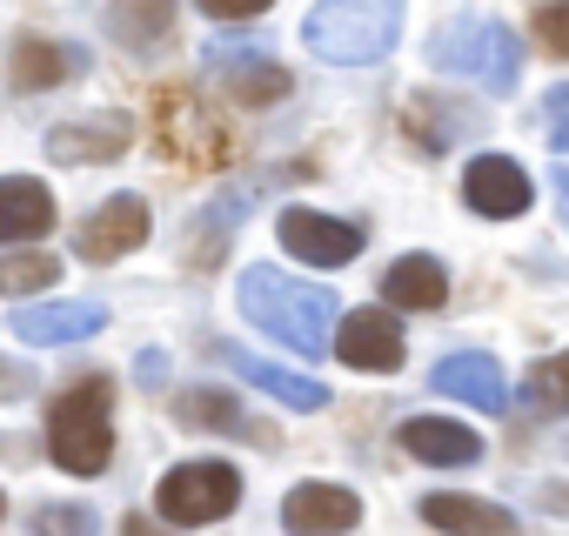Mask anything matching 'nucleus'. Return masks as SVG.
Masks as SVG:
<instances>
[{
	"instance_id": "obj_11",
	"label": "nucleus",
	"mask_w": 569,
	"mask_h": 536,
	"mask_svg": "<svg viewBox=\"0 0 569 536\" xmlns=\"http://www.w3.org/2000/svg\"><path fill=\"white\" fill-rule=\"evenodd\" d=\"M281 523L296 536H349L362 523V496L342 483H296L281 496Z\"/></svg>"
},
{
	"instance_id": "obj_5",
	"label": "nucleus",
	"mask_w": 569,
	"mask_h": 536,
	"mask_svg": "<svg viewBox=\"0 0 569 536\" xmlns=\"http://www.w3.org/2000/svg\"><path fill=\"white\" fill-rule=\"evenodd\" d=\"M234 503H241V469H234V463H221V456H194V463H174V469L154 483V509H161L174 529H201V523H221Z\"/></svg>"
},
{
	"instance_id": "obj_1",
	"label": "nucleus",
	"mask_w": 569,
	"mask_h": 536,
	"mask_svg": "<svg viewBox=\"0 0 569 536\" xmlns=\"http://www.w3.org/2000/svg\"><path fill=\"white\" fill-rule=\"evenodd\" d=\"M234 302H241V322L261 329L268 343H281L289 356L316 363L329 356V329H336V296L322 282H302L289 268H268V261H248L241 282H234Z\"/></svg>"
},
{
	"instance_id": "obj_32",
	"label": "nucleus",
	"mask_w": 569,
	"mask_h": 536,
	"mask_svg": "<svg viewBox=\"0 0 569 536\" xmlns=\"http://www.w3.org/2000/svg\"><path fill=\"white\" fill-rule=\"evenodd\" d=\"M0 516H8V503H0Z\"/></svg>"
},
{
	"instance_id": "obj_21",
	"label": "nucleus",
	"mask_w": 569,
	"mask_h": 536,
	"mask_svg": "<svg viewBox=\"0 0 569 536\" xmlns=\"http://www.w3.org/2000/svg\"><path fill=\"white\" fill-rule=\"evenodd\" d=\"M174 28V0H108V34L121 48H161Z\"/></svg>"
},
{
	"instance_id": "obj_26",
	"label": "nucleus",
	"mask_w": 569,
	"mask_h": 536,
	"mask_svg": "<svg viewBox=\"0 0 569 536\" xmlns=\"http://www.w3.org/2000/svg\"><path fill=\"white\" fill-rule=\"evenodd\" d=\"M228 228H234V195H221V201L208 208V235H201V241H188V261H214V255H221V241H228Z\"/></svg>"
},
{
	"instance_id": "obj_13",
	"label": "nucleus",
	"mask_w": 569,
	"mask_h": 536,
	"mask_svg": "<svg viewBox=\"0 0 569 536\" xmlns=\"http://www.w3.org/2000/svg\"><path fill=\"white\" fill-rule=\"evenodd\" d=\"M429 383H436L442 396H456V403L482 409V416H502V409H509V376H502V363H496V356H482V349L442 356Z\"/></svg>"
},
{
	"instance_id": "obj_16",
	"label": "nucleus",
	"mask_w": 569,
	"mask_h": 536,
	"mask_svg": "<svg viewBox=\"0 0 569 536\" xmlns=\"http://www.w3.org/2000/svg\"><path fill=\"white\" fill-rule=\"evenodd\" d=\"M234 376H248V389H261V396H274L281 409H322L329 403V389L316 383V376H296V369H281V363H261V356H241V349H214Z\"/></svg>"
},
{
	"instance_id": "obj_25",
	"label": "nucleus",
	"mask_w": 569,
	"mask_h": 536,
	"mask_svg": "<svg viewBox=\"0 0 569 536\" xmlns=\"http://www.w3.org/2000/svg\"><path fill=\"white\" fill-rule=\"evenodd\" d=\"M34 536H94V509L88 503H48V509H34Z\"/></svg>"
},
{
	"instance_id": "obj_7",
	"label": "nucleus",
	"mask_w": 569,
	"mask_h": 536,
	"mask_svg": "<svg viewBox=\"0 0 569 536\" xmlns=\"http://www.w3.org/2000/svg\"><path fill=\"white\" fill-rule=\"evenodd\" d=\"M148 235H154V208H148L141 195H108V201L74 228V255H81V261H121V255H134Z\"/></svg>"
},
{
	"instance_id": "obj_12",
	"label": "nucleus",
	"mask_w": 569,
	"mask_h": 536,
	"mask_svg": "<svg viewBox=\"0 0 569 536\" xmlns=\"http://www.w3.org/2000/svg\"><path fill=\"white\" fill-rule=\"evenodd\" d=\"M108 329V309L101 302H21L14 316V336L28 349H68V343H88Z\"/></svg>"
},
{
	"instance_id": "obj_10",
	"label": "nucleus",
	"mask_w": 569,
	"mask_h": 536,
	"mask_svg": "<svg viewBox=\"0 0 569 536\" xmlns=\"http://www.w3.org/2000/svg\"><path fill=\"white\" fill-rule=\"evenodd\" d=\"M128 141H134V121L121 108H108L94 121H61L48 135V161H61V168H101V161H121Z\"/></svg>"
},
{
	"instance_id": "obj_28",
	"label": "nucleus",
	"mask_w": 569,
	"mask_h": 536,
	"mask_svg": "<svg viewBox=\"0 0 569 536\" xmlns=\"http://www.w3.org/2000/svg\"><path fill=\"white\" fill-rule=\"evenodd\" d=\"M201 14H214V21H254V14H268L274 0H194Z\"/></svg>"
},
{
	"instance_id": "obj_31",
	"label": "nucleus",
	"mask_w": 569,
	"mask_h": 536,
	"mask_svg": "<svg viewBox=\"0 0 569 536\" xmlns=\"http://www.w3.org/2000/svg\"><path fill=\"white\" fill-rule=\"evenodd\" d=\"M121 536H161V529H154V523H141V516H128V523H121Z\"/></svg>"
},
{
	"instance_id": "obj_27",
	"label": "nucleus",
	"mask_w": 569,
	"mask_h": 536,
	"mask_svg": "<svg viewBox=\"0 0 569 536\" xmlns=\"http://www.w3.org/2000/svg\"><path fill=\"white\" fill-rule=\"evenodd\" d=\"M536 34H542L549 54H569V8H562V0H549V8L536 14Z\"/></svg>"
},
{
	"instance_id": "obj_8",
	"label": "nucleus",
	"mask_w": 569,
	"mask_h": 536,
	"mask_svg": "<svg viewBox=\"0 0 569 536\" xmlns=\"http://www.w3.org/2000/svg\"><path fill=\"white\" fill-rule=\"evenodd\" d=\"M462 201H469L476 215H489V221H516V215H529L536 181H529V168L509 161V155H476V161L462 168Z\"/></svg>"
},
{
	"instance_id": "obj_3",
	"label": "nucleus",
	"mask_w": 569,
	"mask_h": 536,
	"mask_svg": "<svg viewBox=\"0 0 569 536\" xmlns=\"http://www.w3.org/2000/svg\"><path fill=\"white\" fill-rule=\"evenodd\" d=\"M48 456L68 476H101L114 463V389H108V376L74 383L48 409Z\"/></svg>"
},
{
	"instance_id": "obj_19",
	"label": "nucleus",
	"mask_w": 569,
	"mask_h": 536,
	"mask_svg": "<svg viewBox=\"0 0 569 536\" xmlns=\"http://www.w3.org/2000/svg\"><path fill=\"white\" fill-rule=\"evenodd\" d=\"M382 296L396 309H442L449 302V268L436 255H396L389 276H382Z\"/></svg>"
},
{
	"instance_id": "obj_22",
	"label": "nucleus",
	"mask_w": 569,
	"mask_h": 536,
	"mask_svg": "<svg viewBox=\"0 0 569 536\" xmlns=\"http://www.w3.org/2000/svg\"><path fill=\"white\" fill-rule=\"evenodd\" d=\"M174 423L208 429V436H248V429H254L228 389H188V396H174Z\"/></svg>"
},
{
	"instance_id": "obj_9",
	"label": "nucleus",
	"mask_w": 569,
	"mask_h": 536,
	"mask_svg": "<svg viewBox=\"0 0 569 536\" xmlns=\"http://www.w3.org/2000/svg\"><path fill=\"white\" fill-rule=\"evenodd\" d=\"M329 349H336L349 369H376V376H389V369H402V322H396L389 309H356V316H336Z\"/></svg>"
},
{
	"instance_id": "obj_2",
	"label": "nucleus",
	"mask_w": 569,
	"mask_h": 536,
	"mask_svg": "<svg viewBox=\"0 0 569 536\" xmlns=\"http://www.w3.org/2000/svg\"><path fill=\"white\" fill-rule=\"evenodd\" d=\"M402 41V0H316L302 48L329 68H376Z\"/></svg>"
},
{
	"instance_id": "obj_6",
	"label": "nucleus",
	"mask_w": 569,
	"mask_h": 536,
	"mask_svg": "<svg viewBox=\"0 0 569 536\" xmlns=\"http://www.w3.org/2000/svg\"><path fill=\"white\" fill-rule=\"evenodd\" d=\"M274 241L289 255H302L309 268H342V261L362 255L369 228L349 221V215H322V208H281L274 215Z\"/></svg>"
},
{
	"instance_id": "obj_23",
	"label": "nucleus",
	"mask_w": 569,
	"mask_h": 536,
	"mask_svg": "<svg viewBox=\"0 0 569 536\" xmlns=\"http://www.w3.org/2000/svg\"><path fill=\"white\" fill-rule=\"evenodd\" d=\"M402 128H409V135H422V148H442L456 128H476V121H469V115H456V108H449V101H436V95H409V101H402Z\"/></svg>"
},
{
	"instance_id": "obj_24",
	"label": "nucleus",
	"mask_w": 569,
	"mask_h": 536,
	"mask_svg": "<svg viewBox=\"0 0 569 536\" xmlns=\"http://www.w3.org/2000/svg\"><path fill=\"white\" fill-rule=\"evenodd\" d=\"M54 276H61V261H54V255H8V261H0V296H14V302L48 296Z\"/></svg>"
},
{
	"instance_id": "obj_17",
	"label": "nucleus",
	"mask_w": 569,
	"mask_h": 536,
	"mask_svg": "<svg viewBox=\"0 0 569 536\" xmlns=\"http://www.w3.org/2000/svg\"><path fill=\"white\" fill-rule=\"evenodd\" d=\"M422 516L436 529H449V536H516V509L482 503V496H456V489L422 496Z\"/></svg>"
},
{
	"instance_id": "obj_14",
	"label": "nucleus",
	"mask_w": 569,
	"mask_h": 536,
	"mask_svg": "<svg viewBox=\"0 0 569 536\" xmlns=\"http://www.w3.org/2000/svg\"><path fill=\"white\" fill-rule=\"evenodd\" d=\"M261 54H268V48H234V41H214V48H208V68L228 75V95H234L241 108H268V101L289 95V75H281L274 61H261Z\"/></svg>"
},
{
	"instance_id": "obj_15",
	"label": "nucleus",
	"mask_w": 569,
	"mask_h": 536,
	"mask_svg": "<svg viewBox=\"0 0 569 536\" xmlns=\"http://www.w3.org/2000/svg\"><path fill=\"white\" fill-rule=\"evenodd\" d=\"M396 443H402L416 463H436V469H462V463L482 456V436L462 429V423H449V416H409V423L396 429Z\"/></svg>"
},
{
	"instance_id": "obj_29",
	"label": "nucleus",
	"mask_w": 569,
	"mask_h": 536,
	"mask_svg": "<svg viewBox=\"0 0 569 536\" xmlns=\"http://www.w3.org/2000/svg\"><path fill=\"white\" fill-rule=\"evenodd\" d=\"M536 403H542V409L562 403V363H542V369H536Z\"/></svg>"
},
{
	"instance_id": "obj_4",
	"label": "nucleus",
	"mask_w": 569,
	"mask_h": 536,
	"mask_svg": "<svg viewBox=\"0 0 569 536\" xmlns=\"http://www.w3.org/2000/svg\"><path fill=\"white\" fill-rule=\"evenodd\" d=\"M429 61H436L442 75L482 81L489 95H516V81H522V41H516V28L482 21V14L442 21V28L429 34Z\"/></svg>"
},
{
	"instance_id": "obj_20",
	"label": "nucleus",
	"mask_w": 569,
	"mask_h": 536,
	"mask_svg": "<svg viewBox=\"0 0 569 536\" xmlns=\"http://www.w3.org/2000/svg\"><path fill=\"white\" fill-rule=\"evenodd\" d=\"M88 68V54L74 48V41H21L14 48V81L34 95V88H61V81H74Z\"/></svg>"
},
{
	"instance_id": "obj_30",
	"label": "nucleus",
	"mask_w": 569,
	"mask_h": 536,
	"mask_svg": "<svg viewBox=\"0 0 569 536\" xmlns=\"http://www.w3.org/2000/svg\"><path fill=\"white\" fill-rule=\"evenodd\" d=\"M14 396H28V369H14V363H0V403H14Z\"/></svg>"
},
{
	"instance_id": "obj_18",
	"label": "nucleus",
	"mask_w": 569,
	"mask_h": 536,
	"mask_svg": "<svg viewBox=\"0 0 569 536\" xmlns=\"http://www.w3.org/2000/svg\"><path fill=\"white\" fill-rule=\"evenodd\" d=\"M54 228V188L34 175H8L0 181V241H34Z\"/></svg>"
}]
</instances>
